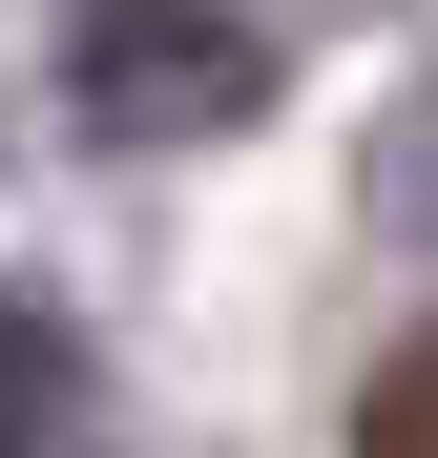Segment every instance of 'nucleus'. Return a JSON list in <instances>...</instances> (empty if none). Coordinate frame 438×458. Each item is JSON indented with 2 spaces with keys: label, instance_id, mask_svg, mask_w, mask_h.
I'll use <instances>...</instances> for the list:
<instances>
[{
  "label": "nucleus",
  "instance_id": "1",
  "mask_svg": "<svg viewBox=\"0 0 438 458\" xmlns=\"http://www.w3.org/2000/svg\"><path fill=\"white\" fill-rule=\"evenodd\" d=\"M271 105L251 0H63V125L84 146H209Z\"/></svg>",
  "mask_w": 438,
  "mask_h": 458
},
{
  "label": "nucleus",
  "instance_id": "2",
  "mask_svg": "<svg viewBox=\"0 0 438 458\" xmlns=\"http://www.w3.org/2000/svg\"><path fill=\"white\" fill-rule=\"evenodd\" d=\"M0 458H84V334L42 292H0Z\"/></svg>",
  "mask_w": 438,
  "mask_h": 458
},
{
  "label": "nucleus",
  "instance_id": "3",
  "mask_svg": "<svg viewBox=\"0 0 438 458\" xmlns=\"http://www.w3.org/2000/svg\"><path fill=\"white\" fill-rule=\"evenodd\" d=\"M355 458H438V313H417L376 375H355Z\"/></svg>",
  "mask_w": 438,
  "mask_h": 458
},
{
  "label": "nucleus",
  "instance_id": "4",
  "mask_svg": "<svg viewBox=\"0 0 438 458\" xmlns=\"http://www.w3.org/2000/svg\"><path fill=\"white\" fill-rule=\"evenodd\" d=\"M376 229H417V250H438V84L376 105Z\"/></svg>",
  "mask_w": 438,
  "mask_h": 458
}]
</instances>
